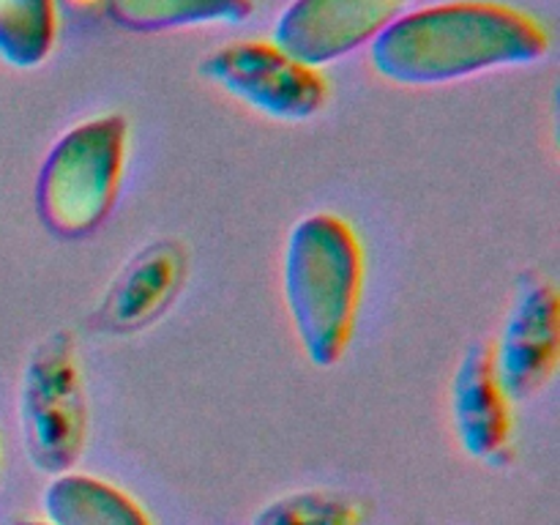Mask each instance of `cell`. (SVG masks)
<instances>
[{
  "instance_id": "6da1fadb",
  "label": "cell",
  "mask_w": 560,
  "mask_h": 525,
  "mask_svg": "<svg viewBox=\"0 0 560 525\" xmlns=\"http://www.w3.org/2000/svg\"><path fill=\"white\" fill-rule=\"evenodd\" d=\"M550 52V36L525 11L503 3H441L397 14L370 44L372 69L410 88L446 85Z\"/></svg>"
},
{
  "instance_id": "7a4b0ae2",
  "label": "cell",
  "mask_w": 560,
  "mask_h": 525,
  "mask_svg": "<svg viewBox=\"0 0 560 525\" xmlns=\"http://www.w3.org/2000/svg\"><path fill=\"white\" fill-rule=\"evenodd\" d=\"M364 279L359 235L337 213H312L284 244L282 290L290 323L315 366H334L355 328Z\"/></svg>"
},
{
  "instance_id": "3957f363",
  "label": "cell",
  "mask_w": 560,
  "mask_h": 525,
  "mask_svg": "<svg viewBox=\"0 0 560 525\" xmlns=\"http://www.w3.org/2000/svg\"><path fill=\"white\" fill-rule=\"evenodd\" d=\"M126 137L120 115H102L52 142L36 178V211L55 238H85L109 217L124 178Z\"/></svg>"
},
{
  "instance_id": "277c9868",
  "label": "cell",
  "mask_w": 560,
  "mask_h": 525,
  "mask_svg": "<svg viewBox=\"0 0 560 525\" xmlns=\"http://www.w3.org/2000/svg\"><path fill=\"white\" fill-rule=\"evenodd\" d=\"M22 443L36 470L69 474L85 448L88 405L74 339L52 331L33 348L20 392Z\"/></svg>"
},
{
  "instance_id": "5b68a950",
  "label": "cell",
  "mask_w": 560,
  "mask_h": 525,
  "mask_svg": "<svg viewBox=\"0 0 560 525\" xmlns=\"http://www.w3.org/2000/svg\"><path fill=\"white\" fill-rule=\"evenodd\" d=\"M224 93L273 120L315 118L328 96L320 71L299 63L271 42H233L200 63Z\"/></svg>"
},
{
  "instance_id": "8992f818",
  "label": "cell",
  "mask_w": 560,
  "mask_h": 525,
  "mask_svg": "<svg viewBox=\"0 0 560 525\" xmlns=\"http://www.w3.org/2000/svg\"><path fill=\"white\" fill-rule=\"evenodd\" d=\"M558 290L541 273H525L492 353L498 383L512 399H530L547 386L558 364Z\"/></svg>"
},
{
  "instance_id": "52a82bcc",
  "label": "cell",
  "mask_w": 560,
  "mask_h": 525,
  "mask_svg": "<svg viewBox=\"0 0 560 525\" xmlns=\"http://www.w3.org/2000/svg\"><path fill=\"white\" fill-rule=\"evenodd\" d=\"M397 9L394 0H290L273 22L271 44L317 71L372 44Z\"/></svg>"
},
{
  "instance_id": "ba28073f",
  "label": "cell",
  "mask_w": 560,
  "mask_h": 525,
  "mask_svg": "<svg viewBox=\"0 0 560 525\" xmlns=\"http://www.w3.org/2000/svg\"><path fill=\"white\" fill-rule=\"evenodd\" d=\"M452 413L459 443L481 463H503L512 446V410L498 383L492 350L470 345L452 386Z\"/></svg>"
},
{
  "instance_id": "9c48e42d",
  "label": "cell",
  "mask_w": 560,
  "mask_h": 525,
  "mask_svg": "<svg viewBox=\"0 0 560 525\" xmlns=\"http://www.w3.org/2000/svg\"><path fill=\"white\" fill-rule=\"evenodd\" d=\"M184 249L175 241H156L137 252L98 304V328L131 334L151 326L178 295L184 282Z\"/></svg>"
},
{
  "instance_id": "30bf717a",
  "label": "cell",
  "mask_w": 560,
  "mask_h": 525,
  "mask_svg": "<svg viewBox=\"0 0 560 525\" xmlns=\"http://www.w3.org/2000/svg\"><path fill=\"white\" fill-rule=\"evenodd\" d=\"M42 512L49 525H151L135 498L74 470L52 476L42 495Z\"/></svg>"
},
{
  "instance_id": "8fae6325",
  "label": "cell",
  "mask_w": 560,
  "mask_h": 525,
  "mask_svg": "<svg viewBox=\"0 0 560 525\" xmlns=\"http://www.w3.org/2000/svg\"><path fill=\"white\" fill-rule=\"evenodd\" d=\"M252 9L255 0H104L107 20L129 33L238 25Z\"/></svg>"
},
{
  "instance_id": "7c38bea8",
  "label": "cell",
  "mask_w": 560,
  "mask_h": 525,
  "mask_svg": "<svg viewBox=\"0 0 560 525\" xmlns=\"http://www.w3.org/2000/svg\"><path fill=\"white\" fill-rule=\"evenodd\" d=\"M58 31L55 0H0V60L36 69L49 58Z\"/></svg>"
},
{
  "instance_id": "4fadbf2b",
  "label": "cell",
  "mask_w": 560,
  "mask_h": 525,
  "mask_svg": "<svg viewBox=\"0 0 560 525\" xmlns=\"http://www.w3.org/2000/svg\"><path fill=\"white\" fill-rule=\"evenodd\" d=\"M361 503L342 492L301 490L266 503L252 525H361Z\"/></svg>"
},
{
  "instance_id": "5bb4252c",
  "label": "cell",
  "mask_w": 560,
  "mask_h": 525,
  "mask_svg": "<svg viewBox=\"0 0 560 525\" xmlns=\"http://www.w3.org/2000/svg\"><path fill=\"white\" fill-rule=\"evenodd\" d=\"M16 525H49L47 520H25V523H16Z\"/></svg>"
},
{
  "instance_id": "9a60e30c",
  "label": "cell",
  "mask_w": 560,
  "mask_h": 525,
  "mask_svg": "<svg viewBox=\"0 0 560 525\" xmlns=\"http://www.w3.org/2000/svg\"><path fill=\"white\" fill-rule=\"evenodd\" d=\"M394 3H397V5H402V3H413V0H394Z\"/></svg>"
}]
</instances>
